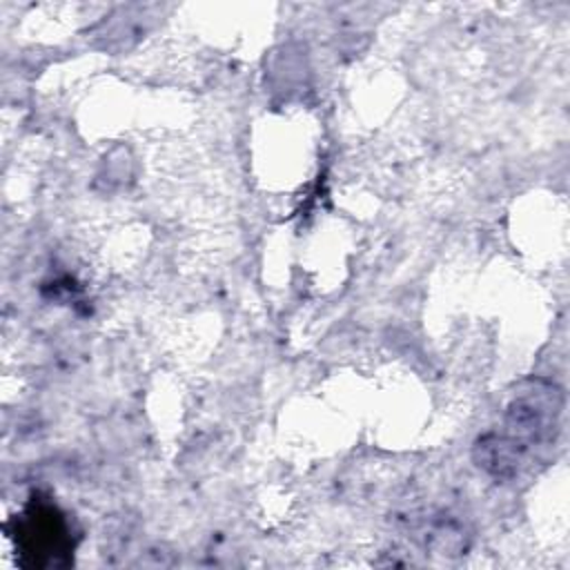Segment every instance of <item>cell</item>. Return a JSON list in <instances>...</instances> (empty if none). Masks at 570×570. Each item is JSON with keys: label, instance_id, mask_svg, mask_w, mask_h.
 <instances>
[{"label": "cell", "instance_id": "cell-1", "mask_svg": "<svg viewBox=\"0 0 570 570\" xmlns=\"http://www.w3.org/2000/svg\"><path fill=\"white\" fill-rule=\"evenodd\" d=\"M563 403V390L554 381L541 376L521 381L505 405L503 430L476 441V463L494 476H514L537 448L554 441Z\"/></svg>", "mask_w": 570, "mask_h": 570}]
</instances>
